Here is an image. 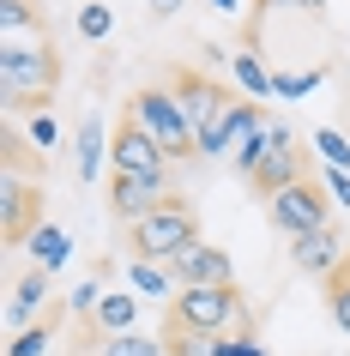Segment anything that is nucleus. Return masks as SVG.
I'll return each instance as SVG.
<instances>
[{"instance_id":"nucleus-13","label":"nucleus","mask_w":350,"mask_h":356,"mask_svg":"<svg viewBox=\"0 0 350 356\" xmlns=\"http://www.w3.org/2000/svg\"><path fill=\"white\" fill-rule=\"evenodd\" d=\"M31 211H37V193L19 181V169H6V242H31Z\"/></svg>"},{"instance_id":"nucleus-8","label":"nucleus","mask_w":350,"mask_h":356,"mask_svg":"<svg viewBox=\"0 0 350 356\" xmlns=\"http://www.w3.org/2000/svg\"><path fill=\"white\" fill-rule=\"evenodd\" d=\"M109 169L115 175H169V157L133 115H121L115 133H109Z\"/></svg>"},{"instance_id":"nucleus-11","label":"nucleus","mask_w":350,"mask_h":356,"mask_svg":"<svg viewBox=\"0 0 350 356\" xmlns=\"http://www.w3.org/2000/svg\"><path fill=\"white\" fill-rule=\"evenodd\" d=\"M290 260L296 272H308V278H332L338 266H344V242H338V229H314V236H296L290 242Z\"/></svg>"},{"instance_id":"nucleus-15","label":"nucleus","mask_w":350,"mask_h":356,"mask_svg":"<svg viewBox=\"0 0 350 356\" xmlns=\"http://www.w3.org/2000/svg\"><path fill=\"white\" fill-rule=\"evenodd\" d=\"M49 278H55V272H31V278H19L13 284V302H6V320H13V326H31V314H37L42 302H49Z\"/></svg>"},{"instance_id":"nucleus-7","label":"nucleus","mask_w":350,"mask_h":356,"mask_svg":"<svg viewBox=\"0 0 350 356\" xmlns=\"http://www.w3.org/2000/svg\"><path fill=\"white\" fill-rule=\"evenodd\" d=\"M272 224L284 229V236H314V229L332 224V193L314 181V175H302V181H290L284 193H272Z\"/></svg>"},{"instance_id":"nucleus-4","label":"nucleus","mask_w":350,"mask_h":356,"mask_svg":"<svg viewBox=\"0 0 350 356\" xmlns=\"http://www.w3.org/2000/svg\"><path fill=\"white\" fill-rule=\"evenodd\" d=\"M61 85V55L55 42H37V49H0V91L13 109H37L49 103Z\"/></svg>"},{"instance_id":"nucleus-30","label":"nucleus","mask_w":350,"mask_h":356,"mask_svg":"<svg viewBox=\"0 0 350 356\" xmlns=\"http://www.w3.org/2000/svg\"><path fill=\"white\" fill-rule=\"evenodd\" d=\"M326 193L338 200V206H350V169H332V175H326Z\"/></svg>"},{"instance_id":"nucleus-1","label":"nucleus","mask_w":350,"mask_h":356,"mask_svg":"<svg viewBox=\"0 0 350 356\" xmlns=\"http://www.w3.org/2000/svg\"><path fill=\"white\" fill-rule=\"evenodd\" d=\"M169 91H175V103L187 109V121H193L200 157H223V139H230V127H236L241 97L230 91L223 79L200 73V67H175V73H169Z\"/></svg>"},{"instance_id":"nucleus-6","label":"nucleus","mask_w":350,"mask_h":356,"mask_svg":"<svg viewBox=\"0 0 350 356\" xmlns=\"http://www.w3.org/2000/svg\"><path fill=\"white\" fill-rule=\"evenodd\" d=\"M302 175H308V163H302V151H296V133L278 127V121H266L260 157H254V169H248V188L272 200V193H284L290 181H302Z\"/></svg>"},{"instance_id":"nucleus-17","label":"nucleus","mask_w":350,"mask_h":356,"mask_svg":"<svg viewBox=\"0 0 350 356\" xmlns=\"http://www.w3.org/2000/svg\"><path fill=\"white\" fill-rule=\"evenodd\" d=\"M31 254H37V272H61L67 254H73V242H67V229L37 224V229H31Z\"/></svg>"},{"instance_id":"nucleus-28","label":"nucleus","mask_w":350,"mask_h":356,"mask_svg":"<svg viewBox=\"0 0 350 356\" xmlns=\"http://www.w3.org/2000/svg\"><path fill=\"white\" fill-rule=\"evenodd\" d=\"M109 6H85V13H79V37H91V42H103L109 37Z\"/></svg>"},{"instance_id":"nucleus-12","label":"nucleus","mask_w":350,"mask_h":356,"mask_svg":"<svg viewBox=\"0 0 350 356\" xmlns=\"http://www.w3.org/2000/svg\"><path fill=\"white\" fill-rule=\"evenodd\" d=\"M260 139H266V115H260V103H241L236 127H230V139H223V157L241 169V181H248V169H254V157H260Z\"/></svg>"},{"instance_id":"nucleus-22","label":"nucleus","mask_w":350,"mask_h":356,"mask_svg":"<svg viewBox=\"0 0 350 356\" xmlns=\"http://www.w3.org/2000/svg\"><path fill=\"white\" fill-rule=\"evenodd\" d=\"M49 344H55V326L42 320V326H24V332H13L6 356H49Z\"/></svg>"},{"instance_id":"nucleus-5","label":"nucleus","mask_w":350,"mask_h":356,"mask_svg":"<svg viewBox=\"0 0 350 356\" xmlns=\"http://www.w3.org/2000/svg\"><path fill=\"white\" fill-rule=\"evenodd\" d=\"M193 242H200V211L187 206L182 193L164 200L151 218L133 224V254H139V260H164V266H169L182 248H193Z\"/></svg>"},{"instance_id":"nucleus-19","label":"nucleus","mask_w":350,"mask_h":356,"mask_svg":"<svg viewBox=\"0 0 350 356\" xmlns=\"http://www.w3.org/2000/svg\"><path fill=\"white\" fill-rule=\"evenodd\" d=\"M326 314H332L338 332H350V254H344V266L326 278Z\"/></svg>"},{"instance_id":"nucleus-16","label":"nucleus","mask_w":350,"mask_h":356,"mask_svg":"<svg viewBox=\"0 0 350 356\" xmlns=\"http://www.w3.org/2000/svg\"><path fill=\"white\" fill-rule=\"evenodd\" d=\"M127 284H133V296H175V290H182L164 260H139V254H133V266H127Z\"/></svg>"},{"instance_id":"nucleus-27","label":"nucleus","mask_w":350,"mask_h":356,"mask_svg":"<svg viewBox=\"0 0 350 356\" xmlns=\"http://www.w3.org/2000/svg\"><path fill=\"white\" fill-rule=\"evenodd\" d=\"M103 296H109V290H103L97 278H85V284L73 290V314H79V320H97V302H103Z\"/></svg>"},{"instance_id":"nucleus-32","label":"nucleus","mask_w":350,"mask_h":356,"mask_svg":"<svg viewBox=\"0 0 350 356\" xmlns=\"http://www.w3.org/2000/svg\"><path fill=\"white\" fill-rule=\"evenodd\" d=\"M175 6H182V0H151V13H157V19H169Z\"/></svg>"},{"instance_id":"nucleus-31","label":"nucleus","mask_w":350,"mask_h":356,"mask_svg":"<svg viewBox=\"0 0 350 356\" xmlns=\"http://www.w3.org/2000/svg\"><path fill=\"white\" fill-rule=\"evenodd\" d=\"M320 6H326V0H296V13H308V19H320Z\"/></svg>"},{"instance_id":"nucleus-21","label":"nucleus","mask_w":350,"mask_h":356,"mask_svg":"<svg viewBox=\"0 0 350 356\" xmlns=\"http://www.w3.org/2000/svg\"><path fill=\"white\" fill-rule=\"evenodd\" d=\"M97 356H169L164 350V338H145V332H115L103 338V350Z\"/></svg>"},{"instance_id":"nucleus-29","label":"nucleus","mask_w":350,"mask_h":356,"mask_svg":"<svg viewBox=\"0 0 350 356\" xmlns=\"http://www.w3.org/2000/svg\"><path fill=\"white\" fill-rule=\"evenodd\" d=\"M218 356H266V344L254 332H236V338H218Z\"/></svg>"},{"instance_id":"nucleus-34","label":"nucleus","mask_w":350,"mask_h":356,"mask_svg":"<svg viewBox=\"0 0 350 356\" xmlns=\"http://www.w3.org/2000/svg\"><path fill=\"white\" fill-rule=\"evenodd\" d=\"M260 13H272V6H296V0H254Z\"/></svg>"},{"instance_id":"nucleus-2","label":"nucleus","mask_w":350,"mask_h":356,"mask_svg":"<svg viewBox=\"0 0 350 356\" xmlns=\"http://www.w3.org/2000/svg\"><path fill=\"white\" fill-rule=\"evenodd\" d=\"M169 326H187V332H248V302H241L236 284H193V290H175L169 296Z\"/></svg>"},{"instance_id":"nucleus-9","label":"nucleus","mask_w":350,"mask_h":356,"mask_svg":"<svg viewBox=\"0 0 350 356\" xmlns=\"http://www.w3.org/2000/svg\"><path fill=\"white\" fill-rule=\"evenodd\" d=\"M164 200H175L169 175H115V181H109V211H115L127 229L139 224V218H151Z\"/></svg>"},{"instance_id":"nucleus-25","label":"nucleus","mask_w":350,"mask_h":356,"mask_svg":"<svg viewBox=\"0 0 350 356\" xmlns=\"http://www.w3.org/2000/svg\"><path fill=\"white\" fill-rule=\"evenodd\" d=\"M24 139H31V145H37V151L61 145V127H55V115H49V109H37V115H31V121H24Z\"/></svg>"},{"instance_id":"nucleus-33","label":"nucleus","mask_w":350,"mask_h":356,"mask_svg":"<svg viewBox=\"0 0 350 356\" xmlns=\"http://www.w3.org/2000/svg\"><path fill=\"white\" fill-rule=\"evenodd\" d=\"M212 6H218V13H230V19L241 13V0H212Z\"/></svg>"},{"instance_id":"nucleus-24","label":"nucleus","mask_w":350,"mask_h":356,"mask_svg":"<svg viewBox=\"0 0 350 356\" xmlns=\"http://www.w3.org/2000/svg\"><path fill=\"white\" fill-rule=\"evenodd\" d=\"M236 85H241L248 97H272V73H266L254 55H236Z\"/></svg>"},{"instance_id":"nucleus-14","label":"nucleus","mask_w":350,"mask_h":356,"mask_svg":"<svg viewBox=\"0 0 350 356\" xmlns=\"http://www.w3.org/2000/svg\"><path fill=\"white\" fill-rule=\"evenodd\" d=\"M73 169H79V181H97V169L109 163V133H103V121H85V127H79V139H73Z\"/></svg>"},{"instance_id":"nucleus-18","label":"nucleus","mask_w":350,"mask_h":356,"mask_svg":"<svg viewBox=\"0 0 350 356\" xmlns=\"http://www.w3.org/2000/svg\"><path fill=\"white\" fill-rule=\"evenodd\" d=\"M139 302H145V296H133V290H127V296H103V302H97V320H91V326H103V338L133 332V320H139Z\"/></svg>"},{"instance_id":"nucleus-23","label":"nucleus","mask_w":350,"mask_h":356,"mask_svg":"<svg viewBox=\"0 0 350 356\" xmlns=\"http://www.w3.org/2000/svg\"><path fill=\"white\" fill-rule=\"evenodd\" d=\"M314 151H320V163H326V169H350V139H344V133L320 127V133H314Z\"/></svg>"},{"instance_id":"nucleus-26","label":"nucleus","mask_w":350,"mask_h":356,"mask_svg":"<svg viewBox=\"0 0 350 356\" xmlns=\"http://www.w3.org/2000/svg\"><path fill=\"white\" fill-rule=\"evenodd\" d=\"M326 73H272V97H308Z\"/></svg>"},{"instance_id":"nucleus-10","label":"nucleus","mask_w":350,"mask_h":356,"mask_svg":"<svg viewBox=\"0 0 350 356\" xmlns=\"http://www.w3.org/2000/svg\"><path fill=\"white\" fill-rule=\"evenodd\" d=\"M169 272H175V284H182V290H193V284H236L230 254H223V248H205V242L182 248V254L169 260Z\"/></svg>"},{"instance_id":"nucleus-3","label":"nucleus","mask_w":350,"mask_h":356,"mask_svg":"<svg viewBox=\"0 0 350 356\" xmlns=\"http://www.w3.org/2000/svg\"><path fill=\"white\" fill-rule=\"evenodd\" d=\"M127 115L151 133V139H157V145H164L169 163H182V157H200L193 121H187V109L175 103V91H169V85H139V91L127 97Z\"/></svg>"},{"instance_id":"nucleus-20","label":"nucleus","mask_w":350,"mask_h":356,"mask_svg":"<svg viewBox=\"0 0 350 356\" xmlns=\"http://www.w3.org/2000/svg\"><path fill=\"white\" fill-rule=\"evenodd\" d=\"M169 356H218V332H187V326H169L164 332Z\"/></svg>"}]
</instances>
